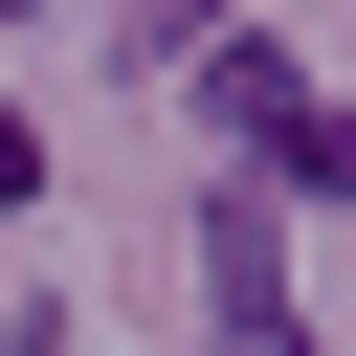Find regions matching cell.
I'll return each instance as SVG.
<instances>
[{
  "instance_id": "cell-2",
  "label": "cell",
  "mask_w": 356,
  "mask_h": 356,
  "mask_svg": "<svg viewBox=\"0 0 356 356\" xmlns=\"http://www.w3.org/2000/svg\"><path fill=\"white\" fill-rule=\"evenodd\" d=\"M200 289H222V356H312V334H289V267H267V200L200 222Z\"/></svg>"
},
{
  "instance_id": "cell-1",
  "label": "cell",
  "mask_w": 356,
  "mask_h": 356,
  "mask_svg": "<svg viewBox=\"0 0 356 356\" xmlns=\"http://www.w3.org/2000/svg\"><path fill=\"white\" fill-rule=\"evenodd\" d=\"M200 111H222L289 200H356V111H312V89H289V44H200Z\"/></svg>"
},
{
  "instance_id": "cell-3",
  "label": "cell",
  "mask_w": 356,
  "mask_h": 356,
  "mask_svg": "<svg viewBox=\"0 0 356 356\" xmlns=\"http://www.w3.org/2000/svg\"><path fill=\"white\" fill-rule=\"evenodd\" d=\"M22 200H44V134H22V111H0V222H22Z\"/></svg>"
}]
</instances>
